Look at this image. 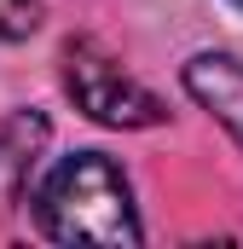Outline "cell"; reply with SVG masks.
<instances>
[{
  "instance_id": "obj_5",
  "label": "cell",
  "mask_w": 243,
  "mask_h": 249,
  "mask_svg": "<svg viewBox=\"0 0 243 249\" xmlns=\"http://www.w3.org/2000/svg\"><path fill=\"white\" fill-rule=\"evenodd\" d=\"M41 23V0H0V41H23Z\"/></svg>"
},
{
  "instance_id": "obj_1",
  "label": "cell",
  "mask_w": 243,
  "mask_h": 249,
  "mask_svg": "<svg viewBox=\"0 0 243 249\" xmlns=\"http://www.w3.org/2000/svg\"><path fill=\"white\" fill-rule=\"evenodd\" d=\"M35 220L58 244H139V214L122 168L99 151H75L41 180Z\"/></svg>"
},
{
  "instance_id": "obj_4",
  "label": "cell",
  "mask_w": 243,
  "mask_h": 249,
  "mask_svg": "<svg viewBox=\"0 0 243 249\" xmlns=\"http://www.w3.org/2000/svg\"><path fill=\"white\" fill-rule=\"evenodd\" d=\"M41 145H47V122L35 110H17L12 122H0V220L23 203L35 162H41Z\"/></svg>"
},
{
  "instance_id": "obj_3",
  "label": "cell",
  "mask_w": 243,
  "mask_h": 249,
  "mask_svg": "<svg viewBox=\"0 0 243 249\" xmlns=\"http://www.w3.org/2000/svg\"><path fill=\"white\" fill-rule=\"evenodd\" d=\"M185 93L243 145V58H232V53H197L185 64Z\"/></svg>"
},
{
  "instance_id": "obj_2",
  "label": "cell",
  "mask_w": 243,
  "mask_h": 249,
  "mask_svg": "<svg viewBox=\"0 0 243 249\" xmlns=\"http://www.w3.org/2000/svg\"><path fill=\"white\" fill-rule=\"evenodd\" d=\"M64 87L69 99L104 127H156L168 110L151 87H139L110 53H99L93 41H69L64 47Z\"/></svg>"
},
{
  "instance_id": "obj_6",
  "label": "cell",
  "mask_w": 243,
  "mask_h": 249,
  "mask_svg": "<svg viewBox=\"0 0 243 249\" xmlns=\"http://www.w3.org/2000/svg\"><path fill=\"white\" fill-rule=\"evenodd\" d=\"M238 6H243V0H238Z\"/></svg>"
}]
</instances>
